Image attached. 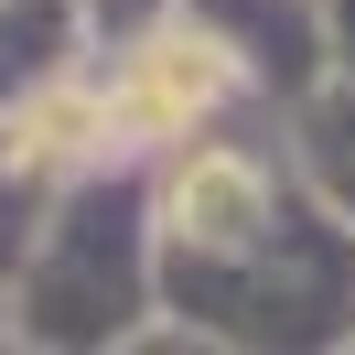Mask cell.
<instances>
[{
	"mask_svg": "<svg viewBox=\"0 0 355 355\" xmlns=\"http://www.w3.org/2000/svg\"><path fill=\"white\" fill-rule=\"evenodd\" d=\"M302 183L355 226V76H312L302 87Z\"/></svg>",
	"mask_w": 355,
	"mask_h": 355,
	"instance_id": "obj_4",
	"label": "cell"
},
{
	"mask_svg": "<svg viewBox=\"0 0 355 355\" xmlns=\"http://www.w3.org/2000/svg\"><path fill=\"white\" fill-rule=\"evenodd\" d=\"M323 65L355 76V0H323Z\"/></svg>",
	"mask_w": 355,
	"mask_h": 355,
	"instance_id": "obj_6",
	"label": "cell"
},
{
	"mask_svg": "<svg viewBox=\"0 0 355 355\" xmlns=\"http://www.w3.org/2000/svg\"><path fill=\"white\" fill-rule=\"evenodd\" d=\"M140 312H151L140 162H97V173L54 183V216L33 226L22 291H11V334H33V345H119Z\"/></svg>",
	"mask_w": 355,
	"mask_h": 355,
	"instance_id": "obj_1",
	"label": "cell"
},
{
	"mask_svg": "<svg viewBox=\"0 0 355 355\" xmlns=\"http://www.w3.org/2000/svg\"><path fill=\"white\" fill-rule=\"evenodd\" d=\"M162 11H173V0H87V22L108 33V44H119V33H140V22H162Z\"/></svg>",
	"mask_w": 355,
	"mask_h": 355,
	"instance_id": "obj_5",
	"label": "cell"
},
{
	"mask_svg": "<svg viewBox=\"0 0 355 355\" xmlns=\"http://www.w3.org/2000/svg\"><path fill=\"white\" fill-rule=\"evenodd\" d=\"M173 11L237 54L248 97H302L323 76V0H173Z\"/></svg>",
	"mask_w": 355,
	"mask_h": 355,
	"instance_id": "obj_3",
	"label": "cell"
},
{
	"mask_svg": "<svg viewBox=\"0 0 355 355\" xmlns=\"http://www.w3.org/2000/svg\"><path fill=\"white\" fill-rule=\"evenodd\" d=\"M237 97H248L237 54H226L216 33H194L183 11H162V22L119 33V65H108V119H119V140H130L140 162H151V151H173V140H194V130H216Z\"/></svg>",
	"mask_w": 355,
	"mask_h": 355,
	"instance_id": "obj_2",
	"label": "cell"
}]
</instances>
